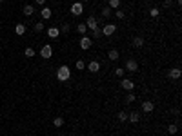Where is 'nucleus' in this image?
<instances>
[{"label": "nucleus", "mask_w": 182, "mask_h": 136, "mask_svg": "<svg viewBox=\"0 0 182 136\" xmlns=\"http://www.w3.org/2000/svg\"><path fill=\"white\" fill-rule=\"evenodd\" d=\"M40 56L44 58V60H47V58H51L53 56V47L49 45V44H46L42 49H40Z\"/></svg>", "instance_id": "nucleus-4"}, {"label": "nucleus", "mask_w": 182, "mask_h": 136, "mask_svg": "<svg viewBox=\"0 0 182 136\" xmlns=\"http://www.w3.org/2000/svg\"><path fill=\"white\" fill-rule=\"evenodd\" d=\"M118 56H120V53H118L117 49H111V51L108 53V58H109V60H113V62H115V60H118Z\"/></svg>", "instance_id": "nucleus-16"}, {"label": "nucleus", "mask_w": 182, "mask_h": 136, "mask_svg": "<svg viewBox=\"0 0 182 136\" xmlns=\"http://www.w3.org/2000/svg\"><path fill=\"white\" fill-rule=\"evenodd\" d=\"M124 69H128L129 73H137L139 71V62L135 60V58H129L128 62H126V67Z\"/></svg>", "instance_id": "nucleus-5"}, {"label": "nucleus", "mask_w": 182, "mask_h": 136, "mask_svg": "<svg viewBox=\"0 0 182 136\" xmlns=\"http://www.w3.org/2000/svg\"><path fill=\"white\" fill-rule=\"evenodd\" d=\"M44 27H46V25H44V22H36V24L33 25V31H35V33H42V31H44Z\"/></svg>", "instance_id": "nucleus-20"}, {"label": "nucleus", "mask_w": 182, "mask_h": 136, "mask_svg": "<svg viewBox=\"0 0 182 136\" xmlns=\"http://www.w3.org/2000/svg\"><path fill=\"white\" fill-rule=\"evenodd\" d=\"M111 15H113V9H111V7H108V5L102 7V16H104V18H109Z\"/></svg>", "instance_id": "nucleus-19"}, {"label": "nucleus", "mask_w": 182, "mask_h": 136, "mask_svg": "<svg viewBox=\"0 0 182 136\" xmlns=\"http://www.w3.org/2000/svg\"><path fill=\"white\" fill-rule=\"evenodd\" d=\"M100 31H102V35H104V36H111V35H115V31H117V25H113V24H106V25H104Z\"/></svg>", "instance_id": "nucleus-6"}, {"label": "nucleus", "mask_w": 182, "mask_h": 136, "mask_svg": "<svg viewBox=\"0 0 182 136\" xmlns=\"http://www.w3.org/2000/svg\"><path fill=\"white\" fill-rule=\"evenodd\" d=\"M153 109H155V104H153V102H149V100L142 102V111H144V113H153Z\"/></svg>", "instance_id": "nucleus-13"}, {"label": "nucleus", "mask_w": 182, "mask_h": 136, "mask_svg": "<svg viewBox=\"0 0 182 136\" xmlns=\"http://www.w3.org/2000/svg\"><path fill=\"white\" fill-rule=\"evenodd\" d=\"M71 78V69H69V65H60L58 69H57V80L58 82H67Z\"/></svg>", "instance_id": "nucleus-1"}, {"label": "nucleus", "mask_w": 182, "mask_h": 136, "mask_svg": "<svg viewBox=\"0 0 182 136\" xmlns=\"http://www.w3.org/2000/svg\"><path fill=\"white\" fill-rule=\"evenodd\" d=\"M86 67H88L89 73H98V71H100V62H98V60H91Z\"/></svg>", "instance_id": "nucleus-9"}, {"label": "nucleus", "mask_w": 182, "mask_h": 136, "mask_svg": "<svg viewBox=\"0 0 182 136\" xmlns=\"http://www.w3.org/2000/svg\"><path fill=\"white\" fill-rule=\"evenodd\" d=\"M131 44H133V47H137V49H140V47L144 45V38H142V36H135V38L131 40Z\"/></svg>", "instance_id": "nucleus-14"}, {"label": "nucleus", "mask_w": 182, "mask_h": 136, "mask_svg": "<svg viewBox=\"0 0 182 136\" xmlns=\"http://www.w3.org/2000/svg\"><path fill=\"white\" fill-rule=\"evenodd\" d=\"M120 85H122V89L124 91H133V87H135V84H133V80H129V78H122L120 80Z\"/></svg>", "instance_id": "nucleus-8"}, {"label": "nucleus", "mask_w": 182, "mask_h": 136, "mask_svg": "<svg viewBox=\"0 0 182 136\" xmlns=\"http://www.w3.org/2000/svg\"><path fill=\"white\" fill-rule=\"evenodd\" d=\"M51 15H53V13H51V9H49L47 5H42V9H40V16H42L44 20H49V18H51Z\"/></svg>", "instance_id": "nucleus-12"}, {"label": "nucleus", "mask_w": 182, "mask_h": 136, "mask_svg": "<svg viewBox=\"0 0 182 136\" xmlns=\"http://www.w3.org/2000/svg\"><path fill=\"white\" fill-rule=\"evenodd\" d=\"M53 125H55V127H62V125H64V118H62V116H55V118H53Z\"/></svg>", "instance_id": "nucleus-22"}, {"label": "nucleus", "mask_w": 182, "mask_h": 136, "mask_svg": "<svg viewBox=\"0 0 182 136\" xmlns=\"http://www.w3.org/2000/svg\"><path fill=\"white\" fill-rule=\"evenodd\" d=\"M0 2H4V0H0Z\"/></svg>", "instance_id": "nucleus-37"}, {"label": "nucleus", "mask_w": 182, "mask_h": 136, "mask_svg": "<svg viewBox=\"0 0 182 136\" xmlns=\"http://www.w3.org/2000/svg\"><path fill=\"white\" fill-rule=\"evenodd\" d=\"M36 5H46V0H35Z\"/></svg>", "instance_id": "nucleus-34"}, {"label": "nucleus", "mask_w": 182, "mask_h": 136, "mask_svg": "<svg viewBox=\"0 0 182 136\" xmlns=\"http://www.w3.org/2000/svg\"><path fill=\"white\" fill-rule=\"evenodd\" d=\"M77 69H86V64H84V60H77Z\"/></svg>", "instance_id": "nucleus-33"}, {"label": "nucleus", "mask_w": 182, "mask_h": 136, "mask_svg": "<svg viewBox=\"0 0 182 136\" xmlns=\"http://www.w3.org/2000/svg\"><path fill=\"white\" fill-rule=\"evenodd\" d=\"M128 120H129L131 124H137V122L140 120V114H139V113H129V114H128Z\"/></svg>", "instance_id": "nucleus-17"}, {"label": "nucleus", "mask_w": 182, "mask_h": 136, "mask_svg": "<svg viewBox=\"0 0 182 136\" xmlns=\"http://www.w3.org/2000/svg\"><path fill=\"white\" fill-rule=\"evenodd\" d=\"M58 35H60V29H58V27H55V25L47 27V36H49L51 40H53V38L57 40V38H58Z\"/></svg>", "instance_id": "nucleus-10"}, {"label": "nucleus", "mask_w": 182, "mask_h": 136, "mask_svg": "<svg viewBox=\"0 0 182 136\" xmlns=\"http://www.w3.org/2000/svg\"><path fill=\"white\" fill-rule=\"evenodd\" d=\"M84 2H89V0H82V4H84Z\"/></svg>", "instance_id": "nucleus-36"}, {"label": "nucleus", "mask_w": 182, "mask_h": 136, "mask_svg": "<svg viewBox=\"0 0 182 136\" xmlns=\"http://www.w3.org/2000/svg\"><path fill=\"white\" fill-rule=\"evenodd\" d=\"M177 131H179V125H175V124H171V125L168 127V133H170V134H175Z\"/></svg>", "instance_id": "nucleus-30"}, {"label": "nucleus", "mask_w": 182, "mask_h": 136, "mask_svg": "<svg viewBox=\"0 0 182 136\" xmlns=\"http://www.w3.org/2000/svg\"><path fill=\"white\" fill-rule=\"evenodd\" d=\"M24 55H26L27 58H33V56H35V49H33V47H26V51H24Z\"/></svg>", "instance_id": "nucleus-25"}, {"label": "nucleus", "mask_w": 182, "mask_h": 136, "mask_svg": "<svg viewBox=\"0 0 182 136\" xmlns=\"http://www.w3.org/2000/svg\"><path fill=\"white\" fill-rule=\"evenodd\" d=\"M78 45H80V49H84V51H88V49H91V45H93V40H91L89 36H86V35H82V38H80V42H78Z\"/></svg>", "instance_id": "nucleus-3"}, {"label": "nucleus", "mask_w": 182, "mask_h": 136, "mask_svg": "<svg viewBox=\"0 0 182 136\" xmlns=\"http://www.w3.org/2000/svg\"><path fill=\"white\" fill-rule=\"evenodd\" d=\"M108 7H111L113 11L120 7V0H108Z\"/></svg>", "instance_id": "nucleus-18"}, {"label": "nucleus", "mask_w": 182, "mask_h": 136, "mask_svg": "<svg viewBox=\"0 0 182 136\" xmlns=\"http://www.w3.org/2000/svg\"><path fill=\"white\" fill-rule=\"evenodd\" d=\"M71 15L73 16H80L82 13H84V4L82 2H73V5H71Z\"/></svg>", "instance_id": "nucleus-2"}, {"label": "nucleus", "mask_w": 182, "mask_h": 136, "mask_svg": "<svg viewBox=\"0 0 182 136\" xmlns=\"http://www.w3.org/2000/svg\"><path fill=\"white\" fill-rule=\"evenodd\" d=\"M124 73H126V69H124V67H117V69H115V75H117L118 78H122V76H124Z\"/></svg>", "instance_id": "nucleus-28"}, {"label": "nucleus", "mask_w": 182, "mask_h": 136, "mask_svg": "<svg viewBox=\"0 0 182 136\" xmlns=\"http://www.w3.org/2000/svg\"><path fill=\"white\" fill-rule=\"evenodd\" d=\"M159 13H160V11H159V7H151V9H149V16H153V18H157V16H159Z\"/></svg>", "instance_id": "nucleus-27"}, {"label": "nucleus", "mask_w": 182, "mask_h": 136, "mask_svg": "<svg viewBox=\"0 0 182 136\" xmlns=\"http://www.w3.org/2000/svg\"><path fill=\"white\" fill-rule=\"evenodd\" d=\"M115 16H117L118 20H122V18H124L126 15H124V11H118V9H115Z\"/></svg>", "instance_id": "nucleus-31"}, {"label": "nucleus", "mask_w": 182, "mask_h": 136, "mask_svg": "<svg viewBox=\"0 0 182 136\" xmlns=\"http://www.w3.org/2000/svg\"><path fill=\"white\" fill-rule=\"evenodd\" d=\"M100 36H102V31H100V29H93V31H91V36H89V38H91V40H98Z\"/></svg>", "instance_id": "nucleus-21"}, {"label": "nucleus", "mask_w": 182, "mask_h": 136, "mask_svg": "<svg viewBox=\"0 0 182 136\" xmlns=\"http://www.w3.org/2000/svg\"><path fill=\"white\" fill-rule=\"evenodd\" d=\"M84 24H86V25H88V29H91V31H93V29H98V20H97L93 15H91V16H88V20H86Z\"/></svg>", "instance_id": "nucleus-7"}, {"label": "nucleus", "mask_w": 182, "mask_h": 136, "mask_svg": "<svg viewBox=\"0 0 182 136\" xmlns=\"http://www.w3.org/2000/svg\"><path fill=\"white\" fill-rule=\"evenodd\" d=\"M171 5V0H164V7H170Z\"/></svg>", "instance_id": "nucleus-35"}, {"label": "nucleus", "mask_w": 182, "mask_h": 136, "mask_svg": "<svg viewBox=\"0 0 182 136\" xmlns=\"http://www.w3.org/2000/svg\"><path fill=\"white\" fill-rule=\"evenodd\" d=\"M168 76L171 78V80H179L182 76V71L179 67H173V69H170V73H168Z\"/></svg>", "instance_id": "nucleus-11"}, {"label": "nucleus", "mask_w": 182, "mask_h": 136, "mask_svg": "<svg viewBox=\"0 0 182 136\" xmlns=\"http://www.w3.org/2000/svg\"><path fill=\"white\" fill-rule=\"evenodd\" d=\"M33 13H35V7H33V5H24V15H26V16H31Z\"/></svg>", "instance_id": "nucleus-23"}, {"label": "nucleus", "mask_w": 182, "mask_h": 136, "mask_svg": "<svg viewBox=\"0 0 182 136\" xmlns=\"http://www.w3.org/2000/svg\"><path fill=\"white\" fill-rule=\"evenodd\" d=\"M60 33H64V35H67V33H69V24H64V25L60 27Z\"/></svg>", "instance_id": "nucleus-32"}, {"label": "nucleus", "mask_w": 182, "mask_h": 136, "mask_svg": "<svg viewBox=\"0 0 182 136\" xmlns=\"http://www.w3.org/2000/svg\"><path fill=\"white\" fill-rule=\"evenodd\" d=\"M135 100H137V96H135L133 93H128V96H126V102H128V104H133Z\"/></svg>", "instance_id": "nucleus-29"}, {"label": "nucleus", "mask_w": 182, "mask_h": 136, "mask_svg": "<svg viewBox=\"0 0 182 136\" xmlns=\"http://www.w3.org/2000/svg\"><path fill=\"white\" fill-rule=\"evenodd\" d=\"M117 116H118V120H120V122H128V113H126V111H118V114H117Z\"/></svg>", "instance_id": "nucleus-26"}, {"label": "nucleus", "mask_w": 182, "mask_h": 136, "mask_svg": "<svg viewBox=\"0 0 182 136\" xmlns=\"http://www.w3.org/2000/svg\"><path fill=\"white\" fill-rule=\"evenodd\" d=\"M77 31H78L80 35H86V31H88V25H86V24H78V25H77Z\"/></svg>", "instance_id": "nucleus-24"}, {"label": "nucleus", "mask_w": 182, "mask_h": 136, "mask_svg": "<svg viewBox=\"0 0 182 136\" xmlns=\"http://www.w3.org/2000/svg\"><path fill=\"white\" fill-rule=\"evenodd\" d=\"M26 31H27V29H26V25H24V24H16V25H15V33H16L18 36L26 35Z\"/></svg>", "instance_id": "nucleus-15"}]
</instances>
